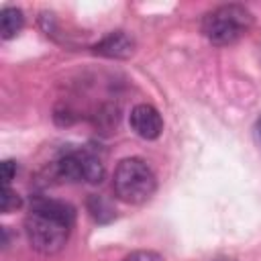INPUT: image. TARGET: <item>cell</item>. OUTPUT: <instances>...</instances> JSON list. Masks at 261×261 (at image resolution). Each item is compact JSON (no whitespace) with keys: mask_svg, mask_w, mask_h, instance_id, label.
<instances>
[{"mask_svg":"<svg viewBox=\"0 0 261 261\" xmlns=\"http://www.w3.org/2000/svg\"><path fill=\"white\" fill-rule=\"evenodd\" d=\"M73 222L75 210L71 204L53 198H35L24 216V234L37 253L55 255L65 247Z\"/></svg>","mask_w":261,"mask_h":261,"instance_id":"cell-1","label":"cell"},{"mask_svg":"<svg viewBox=\"0 0 261 261\" xmlns=\"http://www.w3.org/2000/svg\"><path fill=\"white\" fill-rule=\"evenodd\" d=\"M253 27V14L243 4H222L202 16V35L216 47L243 39Z\"/></svg>","mask_w":261,"mask_h":261,"instance_id":"cell-2","label":"cell"},{"mask_svg":"<svg viewBox=\"0 0 261 261\" xmlns=\"http://www.w3.org/2000/svg\"><path fill=\"white\" fill-rule=\"evenodd\" d=\"M112 190L124 204H143L155 194L157 177L141 157H126L114 169Z\"/></svg>","mask_w":261,"mask_h":261,"instance_id":"cell-3","label":"cell"},{"mask_svg":"<svg viewBox=\"0 0 261 261\" xmlns=\"http://www.w3.org/2000/svg\"><path fill=\"white\" fill-rule=\"evenodd\" d=\"M53 165L57 177H61L63 181H84L94 186L100 184L106 175L102 159L88 147L63 151Z\"/></svg>","mask_w":261,"mask_h":261,"instance_id":"cell-4","label":"cell"},{"mask_svg":"<svg viewBox=\"0 0 261 261\" xmlns=\"http://www.w3.org/2000/svg\"><path fill=\"white\" fill-rule=\"evenodd\" d=\"M128 122L135 135H139L145 141H155L163 133V118L159 110L151 104H137L130 110Z\"/></svg>","mask_w":261,"mask_h":261,"instance_id":"cell-5","label":"cell"},{"mask_svg":"<svg viewBox=\"0 0 261 261\" xmlns=\"http://www.w3.org/2000/svg\"><path fill=\"white\" fill-rule=\"evenodd\" d=\"M92 51L110 59H126L135 51V39L124 31H112L102 37L96 45H92Z\"/></svg>","mask_w":261,"mask_h":261,"instance_id":"cell-6","label":"cell"},{"mask_svg":"<svg viewBox=\"0 0 261 261\" xmlns=\"http://www.w3.org/2000/svg\"><path fill=\"white\" fill-rule=\"evenodd\" d=\"M24 27V14L16 6H4L0 12V35L4 41L16 37Z\"/></svg>","mask_w":261,"mask_h":261,"instance_id":"cell-7","label":"cell"},{"mask_svg":"<svg viewBox=\"0 0 261 261\" xmlns=\"http://www.w3.org/2000/svg\"><path fill=\"white\" fill-rule=\"evenodd\" d=\"M20 196L10 188V186H2V200H0V208L4 214L14 212L16 208H20Z\"/></svg>","mask_w":261,"mask_h":261,"instance_id":"cell-8","label":"cell"},{"mask_svg":"<svg viewBox=\"0 0 261 261\" xmlns=\"http://www.w3.org/2000/svg\"><path fill=\"white\" fill-rule=\"evenodd\" d=\"M120 261H165L163 255H159L157 251H147V249H141V251H133L130 255H126L124 259Z\"/></svg>","mask_w":261,"mask_h":261,"instance_id":"cell-9","label":"cell"},{"mask_svg":"<svg viewBox=\"0 0 261 261\" xmlns=\"http://www.w3.org/2000/svg\"><path fill=\"white\" fill-rule=\"evenodd\" d=\"M14 175H16V161L14 159L2 161V186H10Z\"/></svg>","mask_w":261,"mask_h":261,"instance_id":"cell-10","label":"cell"},{"mask_svg":"<svg viewBox=\"0 0 261 261\" xmlns=\"http://www.w3.org/2000/svg\"><path fill=\"white\" fill-rule=\"evenodd\" d=\"M253 139H255V143L261 147V114L257 116V120H255V124H253Z\"/></svg>","mask_w":261,"mask_h":261,"instance_id":"cell-11","label":"cell"}]
</instances>
